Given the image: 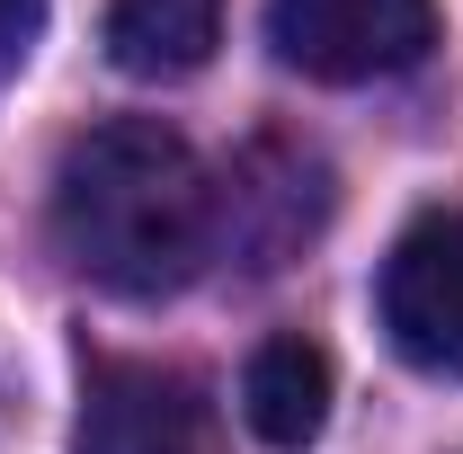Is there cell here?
Instances as JSON below:
<instances>
[{
	"instance_id": "obj_1",
	"label": "cell",
	"mask_w": 463,
	"mask_h": 454,
	"mask_svg": "<svg viewBox=\"0 0 463 454\" xmlns=\"http://www.w3.org/2000/svg\"><path fill=\"white\" fill-rule=\"evenodd\" d=\"M54 241L90 285L161 303L214 259V170L161 116H108L62 143Z\"/></svg>"
},
{
	"instance_id": "obj_8",
	"label": "cell",
	"mask_w": 463,
	"mask_h": 454,
	"mask_svg": "<svg viewBox=\"0 0 463 454\" xmlns=\"http://www.w3.org/2000/svg\"><path fill=\"white\" fill-rule=\"evenodd\" d=\"M36 36H45V0H0V80H18Z\"/></svg>"
},
{
	"instance_id": "obj_3",
	"label": "cell",
	"mask_w": 463,
	"mask_h": 454,
	"mask_svg": "<svg viewBox=\"0 0 463 454\" xmlns=\"http://www.w3.org/2000/svg\"><path fill=\"white\" fill-rule=\"evenodd\" d=\"M321 223H330V161L294 134H259L214 178V250H232L259 277L286 268Z\"/></svg>"
},
{
	"instance_id": "obj_2",
	"label": "cell",
	"mask_w": 463,
	"mask_h": 454,
	"mask_svg": "<svg viewBox=\"0 0 463 454\" xmlns=\"http://www.w3.org/2000/svg\"><path fill=\"white\" fill-rule=\"evenodd\" d=\"M268 45L303 80H392L437 45V0H268Z\"/></svg>"
},
{
	"instance_id": "obj_7",
	"label": "cell",
	"mask_w": 463,
	"mask_h": 454,
	"mask_svg": "<svg viewBox=\"0 0 463 454\" xmlns=\"http://www.w3.org/2000/svg\"><path fill=\"white\" fill-rule=\"evenodd\" d=\"M223 45V0H108V62L134 80H187Z\"/></svg>"
},
{
	"instance_id": "obj_5",
	"label": "cell",
	"mask_w": 463,
	"mask_h": 454,
	"mask_svg": "<svg viewBox=\"0 0 463 454\" xmlns=\"http://www.w3.org/2000/svg\"><path fill=\"white\" fill-rule=\"evenodd\" d=\"M374 303H383L392 347H402L419 374L463 383V205H437V214H419L392 241Z\"/></svg>"
},
{
	"instance_id": "obj_6",
	"label": "cell",
	"mask_w": 463,
	"mask_h": 454,
	"mask_svg": "<svg viewBox=\"0 0 463 454\" xmlns=\"http://www.w3.org/2000/svg\"><path fill=\"white\" fill-rule=\"evenodd\" d=\"M241 410H250V428L268 437V446L303 454L321 428H330V347L286 330V339H268L250 356V374H241Z\"/></svg>"
},
{
	"instance_id": "obj_4",
	"label": "cell",
	"mask_w": 463,
	"mask_h": 454,
	"mask_svg": "<svg viewBox=\"0 0 463 454\" xmlns=\"http://www.w3.org/2000/svg\"><path fill=\"white\" fill-rule=\"evenodd\" d=\"M71 454H214V401L152 356H80Z\"/></svg>"
}]
</instances>
